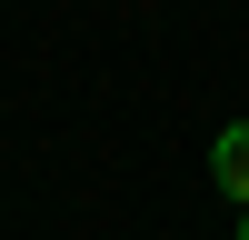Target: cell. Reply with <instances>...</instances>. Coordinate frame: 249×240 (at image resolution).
Returning <instances> with one entry per match:
<instances>
[{
	"instance_id": "6da1fadb",
	"label": "cell",
	"mask_w": 249,
	"mask_h": 240,
	"mask_svg": "<svg viewBox=\"0 0 249 240\" xmlns=\"http://www.w3.org/2000/svg\"><path fill=\"white\" fill-rule=\"evenodd\" d=\"M210 180L249 210V130H219V140H210Z\"/></svg>"
},
{
	"instance_id": "7a4b0ae2",
	"label": "cell",
	"mask_w": 249,
	"mask_h": 240,
	"mask_svg": "<svg viewBox=\"0 0 249 240\" xmlns=\"http://www.w3.org/2000/svg\"><path fill=\"white\" fill-rule=\"evenodd\" d=\"M239 240H249V210H239Z\"/></svg>"
}]
</instances>
